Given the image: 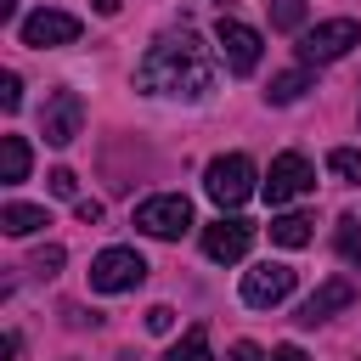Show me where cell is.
<instances>
[{"label": "cell", "instance_id": "obj_6", "mask_svg": "<svg viewBox=\"0 0 361 361\" xmlns=\"http://www.w3.org/2000/svg\"><path fill=\"white\" fill-rule=\"evenodd\" d=\"M17 34H23V45H34V51L73 45V39H79V17H73V11H56V6H39V11H28V17L17 23Z\"/></svg>", "mask_w": 361, "mask_h": 361}, {"label": "cell", "instance_id": "obj_16", "mask_svg": "<svg viewBox=\"0 0 361 361\" xmlns=\"http://www.w3.org/2000/svg\"><path fill=\"white\" fill-rule=\"evenodd\" d=\"M271 243L305 248V243H310V214H276V220H271Z\"/></svg>", "mask_w": 361, "mask_h": 361}, {"label": "cell", "instance_id": "obj_3", "mask_svg": "<svg viewBox=\"0 0 361 361\" xmlns=\"http://www.w3.org/2000/svg\"><path fill=\"white\" fill-rule=\"evenodd\" d=\"M203 192L220 203V209H237L254 197V158L248 152H220L209 169H203Z\"/></svg>", "mask_w": 361, "mask_h": 361}, {"label": "cell", "instance_id": "obj_19", "mask_svg": "<svg viewBox=\"0 0 361 361\" xmlns=\"http://www.w3.org/2000/svg\"><path fill=\"white\" fill-rule=\"evenodd\" d=\"M338 254L350 265H361V220L355 214H338Z\"/></svg>", "mask_w": 361, "mask_h": 361}, {"label": "cell", "instance_id": "obj_2", "mask_svg": "<svg viewBox=\"0 0 361 361\" xmlns=\"http://www.w3.org/2000/svg\"><path fill=\"white\" fill-rule=\"evenodd\" d=\"M350 45H361V23L355 17H327V23H316V28L299 34V62L305 68H322V62L350 56Z\"/></svg>", "mask_w": 361, "mask_h": 361}, {"label": "cell", "instance_id": "obj_27", "mask_svg": "<svg viewBox=\"0 0 361 361\" xmlns=\"http://www.w3.org/2000/svg\"><path fill=\"white\" fill-rule=\"evenodd\" d=\"M271 361H310V355H305L299 344H276V350H271Z\"/></svg>", "mask_w": 361, "mask_h": 361}, {"label": "cell", "instance_id": "obj_23", "mask_svg": "<svg viewBox=\"0 0 361 361\" xmlns=\"http://www.w3.org/2000/svg\"><path fill=\"white\" fill-rule=\"evenodd\" d=\"M51 192L56 197H79V175L73 169H51Z\"/></svg>", "mask_w": 361, "mask_h": 361}, {"label": "cell", "instance_id": "obj_4", "mask_svg": "<svg viewBox=\"0 0 361 361\" xmlns=\"http://www.w3.org/2000/svg\"><path fill=\"white\" fill-rule=\"evenodd\" d=\"M135 231H147V237H158V243H175V237L192 231V203H186L180 192L147 197V203L135 209Z\"/></svg>", "mask_w": 361, "mask_h": 361}, {"label": "cell", "instance_id": "obj_28", "mask_svg": "<svg viewBox=\"0 0 361 361\" xmlns=\"http://www.w3.org/2000/svg\"><path fill=\"white\" fill-rule=\"evenodd\" d=\"M0 23H17V0H0Z\"/></svg>", "mask_w": 361, "mask_h": 361}, {"label": "cell", "instance_id": "obj_18", "mask_svg": "<svg viewBox=\"0 0 361 361\" xmlns=\"http://www.w3.org/2000/svg\"><path fill=\"white\" fill-rule=\"evenodd\" d=\"M327 169H333L344 186H361V147H333V152H327Z\"/></svg>", "mask_w": 361, "mask_h": 361}, {"label": "cell", "instance_id": "obj_26", "mask_svg": "<svg viewBox=\"0 0 361 361\" xmlns=\"http://www.w3.org/2000/svg\"><path fill=\"white\" fill-rule=\"evenodd\" d=\"M231 361H271V355H265L259 344H237V350H231Z\"/></svg>", "mask_w": 361, "mask_h": 361}, {"label": "cell", "instance_id": "obj_12", "mask_svg": "<svg viewBox=\"0 0 361 361\" xmlns=\"http://www.w3.org/2000/svg\"><path fill=\"white\" fill-rule=\"evenodd\" d=\"M350 299H355V288H350L344 276H327V282H322V288H316V293L299 305V327H316V322H327V316H333V310H344Z\"/></svg>", "mask_w": 361, "mask_h": 361}, {"label": "cell", "instance_id": "obj_5", "mask_svg": "<svg viewBox=\"0 0 361 361\" xmlns=\"http://www.w3.org/2000/svg\"><path fill=\"white\" fill-rule=\"evenodd\" d=\"M141 282H147V259L135 248H102L90 259V288L96 293H130Z\"/></svg>", "mask_w": 361, "mask_h": 361}, {"label": "cell", "instance_id": "obj_1", "mask_svg": "<svg viewBox=\"0 0 361 361\" xmlns=\"http://www.w3.org/2000/svg\"><path fill=\"white\" fill-rule=\"evenodd\" d=\"M214 85V56L209 45L180 28V34H158L135 68V90L141 96H175V102H197Z\"/></svg>", "mask_w": 361, "mask_h": 361}, {"label": "cell", "instance_id": "obj_13", "mask_svg": "<svg viewBox=\"0 0 361 361\" xmlns=\"http://www.w3.org/2000/svg\"><path fill=\"white\" fill-rule=\"evenodd\" d=\"M45 226H51V214L34 209V203H6V209H0V231H6V237H34V231H45Z\"/></svg>", "mask_w": 361, "mask_h": 361}, {"label": "cell", "instance_id": "obj_14", "mask_svg": "<svg viewBox=\"0 0 361 361\" xmlns=\"http://www.w3.org/2000/svg\"><path fill=\"white\" fill-rule=\"evenodd\" d=\"M23 175H28V141L23 135H0V180L17 186Z\"/></svg>", "mask_w": 361, "mask_h": 361}, {"label": "cell", "instance_id": "obj_29", "mask_svg": "<svg viewBox=\"0 0 361 361\" xmlns=\"http://www.w3.org/2000/svg\"><path fill=\"white\" fill-rule=\"evenodd\" d=\"M118 6H124V0H96V11H102V17H113Z\"/></svg>", "mask_w": 361, "mask_h": 361}, {"label": "cell", "instance_id": "obj_21", "mask_svg": "<svg viewBox=\"0 0 361 361\" xmlns=\"http://www.w3.org/2000/svg\"><path fill=\"white\" fill-rule=\"evenodd\" d=\"M62 259H68V254H62V243H45V248L28 259V271H34V276H56V271H62Z\"/></svg>", "mask_w": 361, "mask_h": 361}, {"label": "cell", "instance_id": "obj_24", "mask_svg": "<svg viewBox=\"0 0 361 361\" xmlns=\"http://www.w3.org/2000/svg\"><path fill=\"white\" fill-rule=\"evenodd\" d=\"M147 327H152V333H169V327H175V310H169V305H152V310H147Z\"/></svg>", "mask_w": 361, "mask_h": 361}, {"label": "cell", "instance_id": "obj_9", "mask_svg": "<svg viewBox=\"0 0 361 361\" xmlns=\"http://www.w3.org/2000/svg\"><path fill=\"white\" fill-rule=\"evenodd\" d=\"M214 45H220V56H226L231 73H254V68H259V51H265L259 28H248V23H237V17H220Z\"/></svg>", "mask_w": 361, "mask_h": 361}, {"label": "cell", "instance_id": "obj_7", "mask_svg": "<svg viewBox=\"0 0 361 361\" xmlns=\"http://www.w3.org/2000/svg\"><path fill=\"white\" fill-rule=\"evenodd\" d=\"M79 130H85V102H79V90H51V96H45V113H39L45 147H68Z\"/></svg>", "mask_w": 361, "mask_h": 361}, {"label": "cell", "instance_id": "obj_22", "mask_svg": "<svg viewBox=\"0 0 361 361\" xmlns=\"http://www.w3.org/2000/svg\"><path fill=\"white\" fill-rule=\"evenodd\" d=\"M0 107H6V113L23 107V79H17V73H0Z\"/></svg>", "mask_w": 361, "mask_h": 361}, {"label": "cell", "instance_id": "obj_25", "mask_svg": "<svg viewBox=\"0 0 361 361\" xmlns=\"http://www.w3.org/2000/svg\"><path fill=\"white\" fill-rule=\"evenodd\" d=\"M73 214H79L85 226H96V220H102V203H96V197H73Z\"/></svg>", "mask_w": 361, "mask_h": 361}, {"label": "cell", "instance_id": "obj_17", "mask_svg": "<svg viewBox=\"0 0 361 361\" xmlns=\"http://www.w3.org/2000/svg\"><path fill=\"white\" fill-rule=\"evenodd\" d=\"M158 361H209V327H186L180 344H169Z\"/></svg>", "mask_w": 361, "mask_h": 361}, {"label": "cell", "instance_id": "obj_10", "mask_svg": "<svg viewBox=\"0 0 361 361\" xmlns=\"http://www.w3.org/2000/svg\"><path fill=\"white\" fill-rule=\"evenodd\" d=\"M288 293H293V265H282V259H265V265L243 271V305H254V310H271V305H282Z\"/></svg>", "mask_w": 361, "mask_h": 361}, {"label": "cell", "instance_id": "obj_15", "mask_svg": "<svg viewBox=\"0 0 361 361\" xmlns=\"http://www.w3.org/2000/svg\"><path fill=\"white\" fill-rule=\"evenodd\" d=\"M305 90H310V73H305V68H288V73H276V79H271L265 102H271V107H288V102H299Z\"/></svg>", "mask_w": 361, "mask_h": 361}, {"label": "cell", "instance_id": "obj_11", "mask_svg": "<svg viewBox=\"0 0 361 361\" xmlns=\"http://www.w3.org/2000/svg\"><path fill=\"white\" fill-rule=\"evenodd\" d=\"M248 243H254V226H248L243 214H220L214 226H203V254H209L214 265L243 259V254H248Z\"/></svg>", "mask_w": 361, "mask_h": 361}, {"label": "cell", "instance_id": "obj_8", "mask_svg": "<svg viewBox=\"0 0 361 361\" xmlns=\"http://www.w3.org/2000/svg\"><path fill=\"white\" fill-rule=\"evenodd\" d=\"M316 186V169H310V158L305 152H282V158H271V175H265V203H293V197H305Z\"/></svg>", "mask_w": 361, "mask_h": 361}, {"label": "cell", "instance_id": "obj_20", "mask_svg": "<svg viewBox=\"0 0 361 361\" xmlns=\"http://www.w3.org/2000/svg\"><path fill=\"white\" fill-rule=\"evenodd\" d=\"M271 28H305V0H271Z\"/></svg>", "mask_w": 361, "mask_h": 361}]
</instances>
